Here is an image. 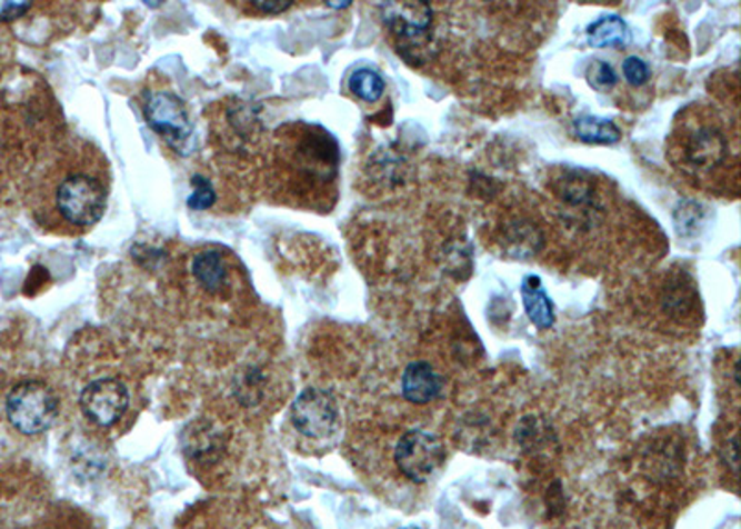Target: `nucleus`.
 I'll use <instances>...</instances> for the list:
<instances>
[{"label": "nucleus", "instance_id": "ddd939ff", "mask_svg": "<svg viewBox=\"0 0 741 529\" xmlns=\"http://www.w3.org/2000/svg\"><path fill=\"white\" fill-rule=\"evenodd\" d=\"M588 43L597 49H607V47H627L630 41L629 24L624 23L619 16H602L591 23L585 30Z\"/></svg>", "mask_w": 741, "mask_h": 529}, {"label": "nucleus", "instance_id": "1a4fd4ad", "mask_svg": "<svg viewBox=\"0 0 741 529\" xmlns=\"http://www.w3.org/2000/svg\"><path fill=\"white\" fill-rule=\"evenodd\" d=\"M727 157V140L723 132L712 124H699L688 130L682 143V158L693 171L707 173L718 168Z\"/></svg>", "mask_w": 741, "mask_h": 529}, {"label": "nucleus", "instance_id": "dca6fc26", "mask_svg": "<svg viewBox=\"0 0 741 529\" xmlns=\"http://www.w3.org/2000/svg\"><path fill=\"white\" fill-rule=\"evenodd\" d=\"M349 88L358 99L374 102L384 96L385 82L373 69H358L349 79Z\"/></svg>", "mask_w": 741, "mask_h": 529}, {"label": "nucleus", "instance_id": "423d86ee", "mask_svg": "<svg viewBox=\"0 0 741 529\" xmlns=\"http://www.w3.org/2000/svg\"><path fill=\"white\" fill-rule=\"evenodd\" d=\"M147 123L169 143H182L191 134L190 116L184 102L169 91H151L143 101Z\"/></svg>", "mask_w": 741, "mask_h": 529}, {"label": "nucleus", "instance_id": "412c9836", "mask_svg": "<svg viewBox=\"0 0 741 529\" xmlns=\"http://www.w3.org/2000/svg\"><path fill=\"white\" fill-rule=\"evenodd\" d=\"M251 4L254 8H260L263 12L277 13L284 12V10L291 8L293 2H288V0H286V2H251Z\"/></svg>", "mask_w": 741, "mask_h": 529}, {"label": "nucleus", "instance_id": "6ab92c4d", "mask_svg": "<svg viewBox=\"0 0 741 529\" xmlns=\"http://www.w3.org/2000/svg\"><path fill=\"white\" fill-rule=\"evenodd\" d=\"M623 73L627 82L632 86H643L647 80L651 79L649 66L638 57H629L624 60Z\"/></svg>", "mask_w": 741, "mask_h": 529}, {"label": "nucleus", "instance_id": "9b49d317", "mask_svg": "<svg viewBox=\"0 0 741 529\" xmlns=\"http://www.w3.org/2000/svg\"><path fill=\"white\" fill-rule=\"evenodd\" d=\"M521 298H523L527 316L538 329L552 327L554 309H552V301L547 296L545 288L541 285L540 277H524L523 282H521Z\"/></svg>", "mask_w": 741, "mask_h": 529}, {"label": "nucleus", "instance_id": "f8f14e48", "mask_svg": "<svg viewBox=\"0 0 741 529\" xmlns=\"http://www.w3.org/2000/svg\"><path fill=\"white\" fill-rule=\"evenodd\" d=\"M191 271L204 292H221L229 281V268L216 249H207L197 254Z\"/></svg>", "mask_w": 741, "mask_h": 529}, {"label": "nucleus", "instance_id": "39448f33", "mask_svg": "<svg viewBox=\"0 0 741 529\" xmlns=\"http://www.w3.org/2000/svg\"><path fill=\"white\" fill-rule=\"evenodd\" d=\"M291 422L304 437L327 439L340 426L338 403L324 390H304L291 406Z\"/></svg>", "mask_w": 741, "mask_h": 529}, {"label": "nucleus", "instance_id": "4be33fe9", "mask_svg": "<svg viewBox=\"0 0 741 529\" xmlns=\"http://www.w3.org/2000/svg\"><path fill=\"white\" fill-rule=\"evenodd\" d=\"M330 8H349L351 2H327Z\"/></svg>", "mask_w": 741, "mask_h": 529}, {"label": "nucleus", "instance_id": "aec40b11", "mask_svg": "<svg viewBox=\"0 0 741 529\" xmlns=\"http://www.w3.org/2000/svg\"><path fill=\"white\" fill-rule=\"evenodd\" d=\"M32 8V2H0V23H12L23 18L24 13Z\"/></svg>", "mask_w": 741, "mask_h": 529}, {"label": "nucleus", "instance_id": "7ed1b4c3", "mask_svg": "<svg viewBox=\"0 0 741 529\" xmlns=\"http://www.w3.org/2000/svg\"><path fill=\"white\" fill-rule=\"evenodd\" d=\"M8 420L24 435L51 429L58 417V400L43 381H23L13 387L7 400Z\"/></svg>", "mask_w": 741, "mask_h": 529}, {"label": "nucleus", "instance_id": "f257e3e1", "mask_svg": "<svg viewBox=\"0 0 741 529\" xmlns=\"http://www.w3.org/2000/svg\"><path fill=\"white\" fill-rule=\"evenodd\" d=\"M340 147L319 124L286 123L274 134L269 187L279 201L327 210L338 196Z\"/></svg>", "mask_w": 741, "mask_h": 529}, {"label": "nucleus", "instance_id": "a211bd4d", "mask_svg": "<svg viewBox=\"0 0 741 529\" xmlns=\"http://www.w3.org/2000/svg\"><path fill=\"white\" fill-rule=\"evenodd\" d=\"M216 203V190L207 177H193V193L188 199V207L193 210H207Z\"/></svg>", "mask_w": 741, "mask_h": 529}, {"label": "nucleus", "instance_id": "4468645a", "mask_svg": "<svg viewBox=\"0 0 741 529\" xmlns=\"http://www.w3.org/2000/svg\"><path fill=\"white\" fill-rule=\"evenodd\" d=\"M574 134L584 143L595 146H613L621 140V130L612 119L599 118V116H580L574 119Z\"/></svg>", "mask_w": 741, "mask_h": 529}, {"label": "nucleus", "instance_id": "6e6552de", "mask_svg": "<svg viewBox=\"0 0 741 529\" xmlns=\"http://www.w3.org/2000/svg\"><path fill=\"white\" fill-rule=\"evenodd\" d=\"M384 23L397 40L408 47L421 46L429 38L432 8L429 2H388L384 4Z\"/></svg>", "mask_w": 741, "mask_h": 529}, {"label": "nucleus", "instance_id": "0eeeda50", "mask_svg": "<svg viewBox=\"0 0 741 529\" xmlns=\"http://www.w3.org/2000/svg\"><path fill=\"white\" fill-rule=\"evenodd\" d=\"M129 407V390L118 379L107 378L88 385L80 395V409L97 426H113Z\"/></svg>", "mask_w": 741, "mask_h": 529}, {"label": "nucleus", "instance_id": "20e7f679", "mask_svg": "<svg viewBox=\"0 0 741 529\" xmlns=\"http://www.w3.org/2000/svg\"><path fill=\"white\" fill-rule=\"evenodd\" d=\"M445 446L434 433L410 431L395 448L397 468L413 483H424L434 478L445 462Z\"/></svg>", "mask_w": 741, "mask_h": 529}, {"label": "nucleus", "instance_id": "5701e85b", "mask_svg": "<svg viewBox=\"0 0 741 529\" xmlns=\"http://www.w3.org/2000/svg\"><path fill=\"white\" fill-rule=\"evenodd\" d=\"M407 529H418V528H407Z\"/></svg>", "mask_w": 741, "mask_h": 529}, {"label": "nucleus", "instance_id": "9d476101", "mask_svg": "<svg viewBox=\"0 0 741 529\" xmlns=\"http://www.w3.org/2000/svg\"><path fill=\"white\" fill-rule=\"evenodd\" d=\"M443 387L445 379L441 378L429 362H412L402 373V395L415 406H427L430 401L438 400Z\"/></svg>", "mask_w": 741, "mask_h": 529}, {"label": "nucleus", "instance_id": "f03ea898", "mask_svg": "<svg viewBox=\"0 0 741 529\" xmlns=\"http://www.w3.org/2000/svg\"><path fill=\"white\" fill-rule=\"evenodd\" d=\"M110 169L91 143L63 152L46 182L41 218L63 234H82L101 221L110 198Z\"/></svg>", "mask_w": 741, "mask_h": 529}, {"label": "nucleus", "instance_id": "f3484780", "mask_svg": "<svg viewBox=\"0 0 741 529\" xmlns=\"http://www.w3.org/2000/svg\"><path fill=\"white\" fill-rule=\"evenodd\" d=\"M585 77H588L591 88L597 91L612 90L613 86L618 84L615 69L610 63L602 62V60H595L591 63Z\"/></svg>", "mask_w": 741, "mask_h": 529}, {"label": "nucleus", "instance_id": "2eb2a0df", "mask_svg": "<svg viewBox=\"0 0 741 529\" xmlns=\"http://www.w3.org/2000/svg\"><path fill=\"white\" fill-rule=\"evenodd\" d=\"M695 287L691 285L690 277L674 276L668 282L665 293H663V307L668 310L669 316L690 315L693 307H695Z\"/></svg>", "mask_w": 741, "mask_h": 529}]
</instances>
